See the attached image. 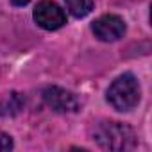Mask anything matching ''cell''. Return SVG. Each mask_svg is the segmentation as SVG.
<instances>
[{
	"label": "cell",
	"instance_id": "cell-6",
	"mask_svg": "<svg viewBox=\"0 0 152 152\" xmlns=\"http://www.w3.org/2000/svg\"><path fill=\"white\" fill-rule=\"evenodd\" d=\"M23 104H25V99L20 93L13 91L0 102V115L2 116H15L23 109Z\"/></svg>",
	"mask_w": 152,
	"mask_h": 152
},
{
	"label": "cell",
	"instance_id": "cell-7",
	"mask_svg": "<svg viewBox=\"0 0 152 152\" xmlns=\"http://www.w3.org/2000/svg\"><path fill=\"white\" fill-rule=\"evenodd\" d=\"M64 2H66V9L75 18H84L93 9V0H64Z\"/></svg>",
	"mask_w": 152,
	"mask_h": 152
},
{
	"label": "cell",
	"instance_id": "cell-4",
	"mask_svg": "<svg viewBox=\"0 0 152 152\" xmlns=\"http://www.w3.org/2000/svg\"><path fill=\"white\" fill-rule=\"evenodd\" d=\"M91 29L100 41H116L125 34V23L118 15H102Z\"/></svg>",
	"mask_w": 152,
	"mask_h": 152
},
{
	"label": "cell",
	"instance_id": "cell-1",
	"mask_svg": "<svg viewBox=\"0 0 152 152\" xmlns=\"http://www.w3.org/2000/svg\"><path fill=\"white\" fill-rule=\"evenodd\" d=\"M95 141L106 150H131L136 147L134 131L120 122H102L95 129Z\"/></svg>",
	"mask_w": 152,
	"mask_h": 152
},
{
	"label": "cell",
	"instance_id": "cell-8",
	"mask_svg": "<svg viewBox=\"0 0 152 152\" xmlns=\"http://www.w3.org/2000/svg\"><path fill=\"white\" fill-rule=\"evenodd\" d=\"M13 148V138L0 131V150H11Z\"/></svg>",
	"mask_w": 152,
	"mask_h": 152
},
{
	"label": "cell",
	"instance_id": "cell-5",
	"mask_svg": "<svg viewBox=\"0 0 152 152\" xmlns=\"http://www.w3.org/2000/svg\"><path fill=\"white\" fill-rule=\"evenodd\" d=\"M43 99L47 102L48 107H52L57 113H73L79 109V100L73 93L57 88V86H50L43 91Z\"/></svg>",
	"mask_w": 152,
	"mask_h": 152
},
{
	"label": "cell",
	"instance_id": "cell-3",
	"mask_svg": "<svg viewBox=\"0 0 152 152\" xmlns=\"http://www.w3.org/2000/svg\"><path fill=\"white\" fill-rule=\"evenodd\" d=\"M34 22L45 31H57L66 23L64 11L52 0H43L34 9Z\"/></svg>",
	"mask_w": 152,
	"mask_h": 152
},
{
	"label": "cell",
	"instance_id": "cell-9",
	"mask_svg": "<svg viewBox=\"0 0 152 152\" xmlns=\"http://www.w3.org/2000/svg\"><path fill=\"white\" fill-rule=\"evenodd\" d=\"M11 2H13L15 6H27L31 0H11Z\"/></svg>",
	"mask_w": 152,
	"mask_h": 152
},
{
	"label": "cell",
	"instance_id": "cell-2",
	"mask_svg": "<svg viewBox=\"0 0 152 152\" xmlns=\"http://www.w3.org/2000/svg\"><path fill=\"white\" fill-rule=\"evenodd\" d=\"M107 102L116 111H131L140 102V84L132 73H124L107 90Z\"/></svg>",
	"mask_w": 152,
	"mask_h": 152
}]
</instances>
